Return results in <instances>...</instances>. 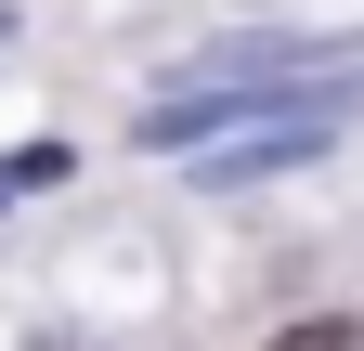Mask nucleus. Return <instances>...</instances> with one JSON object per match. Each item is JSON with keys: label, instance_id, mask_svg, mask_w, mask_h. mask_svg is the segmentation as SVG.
<instances>
[{"label": "nucleus", "instance_id": "1", "mask_svg": "<svg viewBox=\"0 0 364 351\" xmlns=\"http://www.w3.org/2000/svg\"><path fill=\"white\" fill-rule=\"evenodd\" d=\"M326 144V117H260L235 156H208V183H260V169H287V156H312Z\"/></svg>", "mask_w": 364, "mask_h": 351}, {"label": "nucleus", "instance_id": "2", "mask_svg": "<svg viewBox=\"0 0 364 351\" xmlns=\"http://www.w3.org/2000/svg\"><path fill=\"white\" fill-rule=\"evenodd\" d=\"M351 338H364L351 313H312V325H287V338H273V351H351Z\"/></svg>", "mask_w": 364, "mask_h": 351}, {"label": "nucleus", "instance_id": "3", "mask_svg": "<svg viewBox=\"0 0 364 351\" xmlns=\"http://www.w3.org/2000/svg\"><path fill=\"white\" fill-rule=\"evenodd\" d=\"M0 26H14V14H0Z\"/></svg>", "mask_w": 364, "mask_h": 351}]
</instances>
